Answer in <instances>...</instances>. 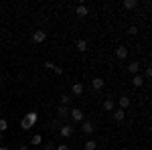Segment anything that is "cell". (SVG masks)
Returning <instances> with one entry per match:
<instances>
[{"instance_id": "1", "label": "cell", "mask_w": 152, "mask_h": 150, "mask_svg": "<svg viewBox=\"0 0 152 150\" xmlns=\"http://www.w3.org/2000/svg\"><path fill=\"white\" fill-rule=\"evenodd\" d=\"M81 132H83V134H87V136H91V134L95 132V126L91 124V122L83 120V122H81Z\"/></svg>"}, {"instance_id": "2", "label": "cell", "mask_w": 152, "mask_h": 150, "mask_svg": "<svg viewBox=\"0 0 152 150\" xmlns=\"http://www.w3.org/2000/svg\"><path fill=\"white\" fill-rule=\"evenodd\" d=\"M69 114H71V118H73L75 122H83V112L79 110V108H73Z\"/></svg>"}, {"instance_id": "3", "label": "cell", "mask_w": 152, "mask_h": 150, "mask_svg": "<svg viewBox=\"0 0 152 150\" xmlns=\"http://www.w3.org/2000/svg\"><path fill=\"white\" fill-rule=\"evenodd\" d=\"M45 39H47V33L45 31H35V35H33V41L35 43H43Z\"/></svg>"}, {"instance_id": "4", "label": "cell", "mask_w": 152, "mask_h": 150, "mask_svg": "<svg viewBox=\"0 0 152 150\" xmlns=\"http://www.w3.org/2000/svg\"><path fill=\"white\" fill-rule=\"evenodd\" d=\"M118 104H120V110H126V108H130V104H132V102H130L128 95H122V97L118 100Z\"/></svg>"}, {"instance_id": "5", "label": "cell", "mask_w": 152, "mask_h": 150, "mask_svg": "<svg viewBox=\"0 0 152 150\" xmlns=\"http://www.w3.org/2000/svg\"><path fill=\"white\" fill-rule=\"evenodd\" d=\"M24 120H26V122H28L31 126H35V122L39 120V114H37V112H28V114L24 116Z\"/></svg>"}, {"instance_id": "6", "label": "cell", "mask_w": 152, "mask_h": 150, "mask_svg": "<svg viewBox=\"0 0 152 150\" xmlns=\"http://www.w3.org/2000/svg\"><path fill=\"white\" fill-rule=\"evenodd\" d=\"M104 110H105V112H114V110H116V102L107 97V100L104 102Z\"/></svg>"}, {"instance_id": "7", "label": "cell", "mask_w": 152, "mask_h": 150, "mask_svg": "<svg viewBox=\"0 0 152 150\" xmlns=\"http://www.w3.org/2000/svg\"><path fill=\"white\" fill-rule=\"evenodd\" d=\"M59 132H61V136H65V138H69L71 134H73V128H71L69 124H65V126H61V130H59Z\"/></svg>"}, {"instance_id": "8", "label": "cell", "mask_w": 152, "mask_h": 150, "mask_svg": "<svg viewBox=\"0 0 152 150\" xmlns=\"http://www.w3.org/2000/svg\"><path fill=\"white\" fill-rule=\"evenodd\" d=\"M75 14H77L79 18H83V16H87V6H85V4H79V6L75 8Z\"/></svg>"}, {"instance_id": "9", "label": "cell", "mask_w": 152, "mask_h": 150, "mask_svg": "<svg viewBox=\"0 0 152 150\" xmlns=\"http://www.w3.org/2000/svg\"><path fill=\"white\" fill-rule=\"evenodd\" d=\"M116 57L118 59H126L128 57V49H126V47H118L116 49Z\"/></svg>"}, {"instance_id": "10", "label": "cell", "mask_w": 152, "mask_h": 150, "mask_svg": "<svg viewBox=\"0 0 152 150\" xmlns=\"http://www.w3.org/2000/svg\"><path fill=\"white\" fill-rule=\"evenodd\" d=\"M91 85H94L95 91H99V89H104V79H102V77H95V79L91 81Z\"/></svg>"}, {"instance_id": "11", "label": "cell", "mask_w": 152, "mask_h": 150, "mask_svg": "<svg viewBox=\"0 0 152 150\" xmlns=\"http://www.w3.org/2000/svg\"><path fill=\"white\" fill-rule=\"evenodd\" d=\"M75 47H77V51H79V53H85L89 45H87V41H85V39H81V41H77V45H75Z\"/></svg>"}, {"instance_id": "12", "label": "cell", "mask_w": 152, "mask_h": 150, "mask_svg": "<svg viewBox=\"0 0 152 150\" xmlns=\"http://www.w3.org/2000/svg\"><path fill=\"white\" fill-rule=\"evenodd\" d=\"M71 93H73V95H81V93H83V85H81V83H73Z\"/></svg>"}, {"instance_id": "13", "label": "cell", "mask_w": 152, "mask_h": 150, "mask_svg": "<svg viewBox=\"0 0 152 150\" xmlns=\"http://www.w3.org/2000/svg\"><path fill=\"white\" fill-rule=\"evenodd\" d=\"M132 85H134V87H142V85H144V77H142V75H134Z\"/></svg>"}, {"instance_id": "14", "label": "cell", "mask_w": 152, "mask_h": 150, "mask_svg": "<svg viewBox=\"0 0 152 150\" xmlns=\"http://www.w3.org/2000/svg\"><path fill=\"white\" fill-rule=\"evenodd\" d=\"M124 118H126L124 110H114V120L116 122H124Z\"/></svg>"}, {"instance_id": "15", "label": "cell", "mask_w": 152, "mask_h": 150, "mask_svg": "<svg viewBox=\"0 0 152 150\" xmlns=\"http://www.w3.org/2000/svg\"><path fill=\"white\" fill-rule=\"evenodd\" d=\"M138 6V0H124V8L126 10H132V8H136Z\"/></svg>"}, {"instance_id": "16", "label": "cell", "mask_w": 152, "mask_h": 150, "mask_svg": "<svg viewBox=\"0 0 152 150\" xmlns=\"http://www.w3.org/2000/svg\"><path fill=\"white\" fill-rule=\"evenodd\" d=\"M128 69L132 71L134 75H138V71H140V63H138V61H132V63L128 65Z\"/></svg>"}, {"instance_id": "17", "label": "cell", "mask_w": 152, "mask_h": 150, "mask_svg": "<svg viewBox=\"0 0 152 150\" xmlns=\"http://www.w3.org/2000/svg\"><path fill=\"white\" fill-rule=\"evenodd\" d=\"M31 144H33V146H41V144H43V136H41V134H35V136L31 138Z\"/></svg>"}, {"instance_id": "18", "label": "cell", "mask_w": 152, "mask_h": 150, "mask_svg": "<svg viewBox=\"0 0 152 150\" xmlns=\"http://www.w3.org/2000/svg\"><path fill=\"white\" fill-rule=\"evenodd\" d=\"M83 148H85V150H95V148H97V144H95V140H87V142L83 144Z\"/></svg>"}, {"instance_id": "19", "label": "cell", "mask_w": 152, "mask_h": 150, "mask_svg": "<svg viewBox=\"0 0 152 150\" xmlns=\"http://www.w3.org/2000/svg\"><path fill=\"white\" fill-rule=\"evenodd\" d=\"M57 114H59V118H65V116L69 114V110H67V105H59Z\"/></svg>"}, {"instance_id": "20", "label": "cell", "mask_w": 152, "mask_h": 150, "mask_svg": "<svg viewBox=\"0 0 152 150\" xmlns=\"http://www.w3.org/2000/svg\"><path fill=\"white\" fill-rule=\"evenodd\" d=\"M71 102V95L69 93H63V95H61V105H67Z\"/></svg>"}, {"instance_id": "21", "label": "cell", "mask_w": 152, "mask_h": 150, "mask_svg": "<svg viewBox=\"0 0 152 150\" xmlns=\"http://www.w3.org/2000/svg\"><path fill=\"white\" fill-rule=\"evenodd\" d=\"M6 128H8V122H6V120L2 118V120H0V132H4Z\"/></svg>"}, {"instance_id": "22", "label": "cell", "mask_w": 152, "mask_h": 150, "mask_svg": "<svg viewBox=\"0 0 152 150\" xmlns=\"http://www.w3.org/2000/svg\"><path fill=\"white\" fill-rule=\"evenodd\" d=\"M138 33V26H130L128 29V35H136Z\"/></svg>"}, {"instance_id": "23", "label": "cell", "mask_w": 152, "mask_h": 150, "mask_svg": "<svg viewBox=\"0 0 152 150\" xmlns=\"http://www.w3.org/2000/svg\"><path fill=\"white\" fill-rule=\"evenodd\" d=\"M53 71H55V73H57V75H61V73H63V69H61V67H59V65H55V67H53Z\"/></svg>"}, {"instance_id": "24", "label": "cell", "mask_w": 152, "mask_h": 150, "mask_svg": "<svg viewBox=\"0 0 152 150\" xmlns=\"http://www.w3.org/2000/svg\"><path fill=\"white\" fill-rule=\"evenodd\" d=\"M57 150H69V146H67V144H59Z\"/></svg>"}, {"instance_id": "25", "label": "cell", "mask_w": 152, "mask_h": 150, "mask_svg": "<svg viewBox=\"0 0 152 150\" xmlns=\"http://www.w3.org/2000/svg\"><path fill=\"white\" fill-rule=\"evenodd\" d=\"M45 67H47V69H53V67H55V63H51V61H47V63H45Z\"/></svg>"}, {"instance_id": "26", "label": "cell", "mask_w": 152, "mask_h": 150, "mask_svg": "<svg viewBox=\"0 0 152 150\" xmlns=\"http://www.w3.org/2000/svg\"><path fill=\"white\" fill-rule=\"evenodd\" d=\"M18 150H28V146H26V144H20V146H18Z\"/></svg>"}, {"instance_id": "27", "label": "cell", "mask_w": 152, "mask_h": 150, "mask_svg": "<svg viewBox=\"0 0 152 150\" xmlns=\"http://www.w3.org/2000/svg\"><path fill=\"white\" fill-rule=\"evenodd\" d=\"M0 150H10V148L8 146H0Z\"/></svg>"}, {"instance_id": "28", "label": "cell", "mask_w": 152, "mask_h": 150, "mask_svg": "<svg viewBox=\"0 0 152 150\" xmlns=\"http://www.w3.org/2000/svg\"><path fill=\"white\" fill-rule=\"evenodd\" d=\"M0 142H2V132H0Z\"/></svg>"}, {"instance_id": "29", "label": "cell", "mask_w": 152, "mask_h": 150, "mask_svg": "<svg viewBox=\"0 0 152 150\" xmlns=\"http://www.w3.org/2000/svg\"><path fill=\"white\" fill-rule=\"evenodd\" d=\"M0 85H2V77H0Z\"/></svg>"}, {"instance_id": "30", "label": "cell", "mask_w": 152, "mask_h": 150, "mask_svg": "<svg viewBox=\"0 0 152 150\" xmlns=\"http://www.w3.org/2000/svg\"><path fill=\"white\" fill-rule=\"evenodd\" d=\"M0 105H2V102H0Z\"/></svg>"}]
</instances>
